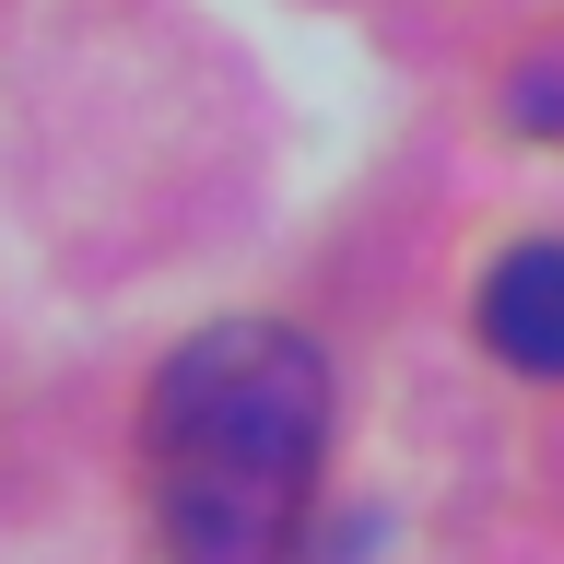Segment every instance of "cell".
Wrapping results in <instances>:
<instances>
[{"instance_id":"cell-1","label":"cell","mask_w":564,"mask_h":564,"mask_svg":"<svg viewBox=\"0 0 564 564\" xmlns=\"http://www.w3.org/2000/svg\"><path fill=\"white\" fill-rule=\"evenodd\" d=\"M141 447L165 564H294L329 447V352L282 317H212L165 352Z\"/></svg>"},{"instance_id":"cell-2","label":"cell","mask_w":564,"mask_h":564,"mask_svg":"<svg viewBox=\"0 0 564 564\" xmlns=\"http://www.w3.org/2000/svg\"><path fill=\"white\" fill-rule=\"evenodd\" d=\"M482 341L518 377H564V247H506L482 282Z\"/></svg>"}]
</instances>
